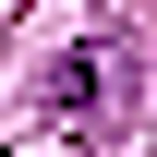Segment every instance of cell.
<instances>
[{
  "label": "cell",
  "mask_w": 157,
  "mask_h": 157,
  "mask_svg": "<svg viewBox=\"0 0 157 157\" xmlns=\"http://www.w3.org/2000/svg\"><path fill=\"white\" fill-rule=\"evenodd\" d=\"M48 109L73 121V133H85V121H109V109H121V48H109V36H97V48H73V60L48 73Z\"/></svg>",
  "instance_id": "6da1fadb"
}]
</instances>
